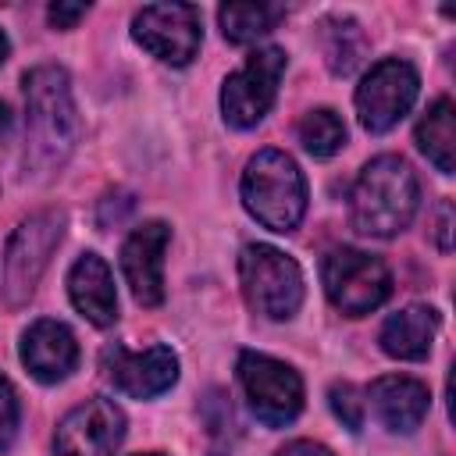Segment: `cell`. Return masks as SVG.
Returning <instances> with one entry per match:
<instances>
[{
  "mask_svg": "<svg viewBox=\"0 0 456 456\" xmlns=\"http://www.w3.org/2000/svg\"><path fill=\"white\" fill-rule=\"evenodd\" d=\"M78 132L82 125L68 71L57 64L32 68L25 75V167L32 175H53L64 167Z\"/></svg>",
  "mask_w": 456,
  "mask_h": 456,
  "instance_id": "6da1fadb",
  "label": "cell"
},
{
  "mask_svg": "<svg viewBox=\"0 0 456 456\" xmlns=\"http://www.w3.org/2000/svg\"><path fill=\"white\" fill-rule=\"evenodd\" d=\"M417 207H420L417 175L395 153H381L367 160L349 192V221L360 235L370 239H392L403 228H410Z\"/></svg>",
  "mask_w": 456,
  "mask_h": 456,
  "instance_id": "7a4b0ae2",
  "label": "cell"
},
{
  "mask_svg": "<svg viewBox=\"0 0 456 456\" xmlns=\"http://www.w3.org/2000/svg\"><path fill=\"white\" fill-rule=\"evenodd\" d=\"M239 192H242L246 214L278 235L299 228L306 214V178L299 164L285 150H274V146L256 150L246 160Z\"/></svg>",
  "mask_w": 456,
  "mask_h": 456,
  "instance_id": "3957f363",
  "label": "cell"
},
{
  "mask_svg": "<svg viewBox=\"0 0 456 456\" xmlns=\"http://www.w3.org/2000/svg\"><path fill=\"white\" fill-rule=\"evenodd\" d=\"M239 281L246 303L267 321H292L303 303L299 264L267 242H249L239 253Z\"/></svg>",
  "mask_w": 456,
  "mask_h": 456,
  "instance_id": "277c9868",
  "label": "cell"
},
{
  "mask_svg": "<svg viewBox=\"0 0 456 456\" xmlns=\"http://www.w3.org/2000/svg\"><path fill=\"white\" fill-rule=\"evenodd\" d=\"M321 285L328 303L346 314V317H363L378 310L392 296V271L385 260L353 249V246H335L321 260Z\"/></svg>",
  "mask_w": 456,
  "mask_h": 456,
  "instance_id": "5b68a950",
  "label": "cell"
},
{
  "mask_svg": "<svg viewBox=\"0 0 456 456\" xmlns=\"http://www.w3.org/2000/svg\"><path fill=\"white\" fill-rule=\"evenodd\" d=\"M285 64H289V57H285L281 46L253 50L242 61V68H235L221 86V118H224V125H232L239 132L256 128L278 100Z\"/></svg>",
  "mask_w": 456,
  "mask_h": 456,
  "instance_id": "8992f818",
  "label": "cell"
},
{
  "mask_svg": "<svg viewBox=\"0 0 456 456\" xmlns=\"http://www.w3.org/2000/svg\"><path fill=\"white\" fill-rule=\"evenodd\" d=\"M235 374H239L242 395H246V403H249V410L260 424L285 428L299 417V410H303V378L285 360L246 349L235 360Z\"/></svg>",
  "mask_w": 456,
  "mask_h": 456,
  "instance_id": "52a82bcc",
  "label": "cell"
},
{
  "mask_svg": "<svg viewBox=\"0 0 456 456\" xmlns=\"http://www.w3.org/2000/svg\"><path fill=\"white\" fill-rule=\"evenodd\" d=\"M61 235H64L61 210H39L14 228L7 253H4V296L11 306H21L32 299Z\"/></svg>",
  "mask_w": 456,
  "mask_h": 456,
  "instance_id": "ba28073f",
  "label": "cell"
},
{
  "mask_svg": "<svg viewBox=\"0 0 456 456\" xmlns=\"http://www.w3.org/2000/svg\"><path fill=\"white\" fill-rule=\"evenodd\" d=\"M417 93H420V75L410 61L385 57V61L370 64V71L360 78L356 96H353L360 125L374 135L395 128L417 103Z\"/></svg>",
  "mask_w": 456,
  "mask_h": 456,
  "instance_id": "9c48e42d",
  "label": "cell"
},
{
  "mask_svg": "<svg viewBox=\"0 0 456 456\" xmlns=\"http://www.w3.org/2000/svg\"><path fill=\"white\" fill-rule=\"evenodd\" d=\"M132 39L171 68L192 64L203 43L200 7L192 4H150L132 18Z\"/></svg>",
  "mask_w": 456,
  "mask_h": 456,
  "instance_id": "30bf717a",
  "label": "cell"
},
{
  "mask_svg": "<svg viewBox=\"0 0 456 456\" xmlns=\"http://www.w3.org/2000/svg\"><path fill=\"white\" fill-rule=\"evenodd\" d=\"M125 438V413L114 399L93 395L68 410L53 431V456H110Z\"/></svg>",
  "mask_w": 456,
  "mask_h": 456,
  "instance_id": "8fae6325",
  "label": "cell"
},
{
  "mask_svg": "<svg viewBox=\"0 0 456 456\" xmlns=\"http://www.w3.org/2000/svg\"><path fill=\"white\" fill-rule=\"evenodd\" d=\"M100 363L114 388L132 399H157L178 381V356L171 346H150L142 353H128L125 346H103Z\"/></svg>",
  "mask_w": 456,
  "mask_h": 456,
  "instance_id": "7c38bea8",
  "label": "cell"
},
{
  "mask_svg": "<svg viewBox=\"0 0 456 456\" xmlns=\"http://www.w3.org/2000/svg\"><path fill=\"white\" fill-rule=\"evenodd\" d=\"M171 242V228L164 221H142L121 246V274L142 306L164 303V253Z\"/></svg>",
  "mask_w": 456,
  "mask_h": 456,
  "instance_id": "4fadbf2b",
  "label": "cell"
},
{
  "mask_svg": "<svg viewBox=\"0 0 456 456\" xmlns=\"http://www.w3.org/2000/svg\"><path fill=\"white\" fill-rule=\"evenodd\" d=\"M18 356H21L25 370L36 381L57 385V381L71 378V370L78 367V342H75L68 324L53 321V317H43V321H32L21 331Z\"/></svg>",
  "mask_w": 456,
  "mask_h": 456,
  "instance_id": "5bb4252c",
  "label": "cell"
},
{
  "mask_svg": "<svg viewBox=\"0 0 456 456\" xmlns=\"http://www.w3.org/2000/svg\"><path fill=\"white\" fill-rule=\"evenodd\" d=\"M367 399H370V410L378 413V420L395 435L417 431L428 417V406H431L428 385L417 378H406V374L374 378L367 388Z\"/></svg>",
  "mask_w": 456,
  "mask_h": 456,
  "instance_id": "9a60e30c",
  "label": "cell"
},
{
  "mask_svg": "<svg viewBox=\"0 0 456 456\" xmlns=\"http://www.w3.org/2000/svg\"><path fill=\"white\" fill-rule=\"evenodd\" d=\"M68 296L71 306L96 328H110L118 321V292H114V274L100 253H82L75 256L68 271Z\"/></svg>",
  "mask_w": 456,
  "mask_h": 456,
  "instance_id": "2e32d148",
  "label": "cell"
},
{
  "mask_svg": "<svg viewBox=\"0 0 456 456\" xmlns=\"http://www.w3.org/2000/svg\"><path fill=\"white\" fill-rule=\"evenodd\" d=\"M435 335H438V310L413 303L381 324L378 342L392 360H424L431 353Z\"/></svg>",
  "mask_w": 456,
  "mask_h": 456,
  "instance_id": "e0dca14e",
  "label": "cell"
},
{
  "mask_svg": "<svg viewBox=\"0 0 456 456\" xmlns=\"http://www.w3.org/2000/svg\"><path fill=\"white\" fill-rule=\"evenodd\" d=\"M417 146L420 153L442 171V175H452L456 171V107L449 96H438L424 118L417 121Z\"/></svg>",
  "mask_w": 456,
  "mask_h": 456,
  "instance_id": "ac0fdd59",
  "label": "cell"
},
{
  "mask_svg": "<svg viewBox=\"0 0 456 456\" xmlns=\"http://www.w3.org/2000/svg\"><path fill=\"white\" fill-rule=\"evenodd\" d=\"M278 18H281V7H271V4H224V7H217L221 36L235 46L256 43L260 36H267L274 28Z\"/></svg>",
  "mask_w": 456,
  "mask_h": 456,
  "instance_id": "d6986e66",
  "label": "cell"
},
{
  "mask_svg": "<svg viewBox=\"0 0 456 456\" xmlns=\"http://www.w3.org/2000/svg\"><path fill=\"white\" fill-rule=\"evenodd\" d=\"M299 142L310 157L328 160L346 146V125L331 107H317L299 121Z\"/></svg>",
  "mask_w": 456,
  "mask_h": 456,
  "instance_id": "ffe728a7",
  "label": "cell"
},
{
  "mask_svg": "<svg viewBox=\"0 0 456 456\" xmlns=\"http://www.w3.org/2000/svg\"><path fill=\"white\" fill-rule=\"evenodd\" d=\"M324 53H328V68L335 75H349L360 61H363V32L353 18H331L324 21Z\"/></svg>",
  "mask_w": 456,
  "mask_h": 456,
  "instance_id": "44dd1931",
  "label": "cell"
},
{
  "mask_svg": "<svg viewBox=\"0 0 456 456\" xmlns=\"http://www.w3.org/2000/svg\"><path fill=\"white\" fill-rule=\"evenodd\" d=\"M328 403H331V413L342 420V428H346V431H353V435H356V431L363 428V417H367V399H363V392H360L356 385H349V381L331 385Z\"/></svg>",
  "mask_w": 456,
  "mask_h": 456,
  "instance_id": "7402d4cb",
  "label": "cell"
},
{
  "mask_svg": "<svg viewBox=\"0 0 456 456\" xmlns=\"http://www.w3.org/2000/svg\"><path fill=\"white\" fill-rule=\"evenodd\" d=\"M18 417H21L18 395H14L11 381L0 374V452L11 449V442H14V435H18Z\"/></svg>",
  "mask_w": 456,
  "mask_h": 456,
  "instance_id": "603a6c76",
  "label": "cell"
},
{
  "mask_svg": "<svg viewBox=\"0 0 456 456\" xmlns=\"http://www.w3.org/2000/svg\"><path fill=\"white\" fill-rule=\"evenodd\" d=\"M86 11H89V4H64V0H57V4L46 7V18H50L53 28H75L86 18Z\"/></svg>",
  "mask_w": 456,
  "mask_h": 456,
  "instance_id": "cb8c5ba5",
  "label": "cell"
},
{
  "mask_svg": "<svg viewBox=\"0 0 456 456\" xmlns=\"http://www.w3.org/2000/svg\"><path fill=\"white\" fill-rule=\"evenodd\" d=\"M431 235H435V246H438L442 253H449V249H452V203H449V200H442V203H438Z\"/></svg>",
  "mask_w": 456,
  "mask_h": 456,
  "instance_id": "d4e9b609",
  "label": "cell"
},
{
  "mask_svg": "<svg viewBox=\"0 0 456 456\" xmlns=\"http://www.w3.org/2000/svg\"><path fill=\"white\" fill-rule=\"evenodd\" d=\"M274 456H331V449L321 445V442H314V438H296L285 449H278Z\"/></svg>",
  "mask_w": 456,
  "mask_h": 456,
  "instance_id": "484cf974",
  "label": "cell"
},
{
  "mask_svg": "<svg viewBox=\"0 0 456 456\" xmlns=\"http://www.w3.org/2000/svg\"><path fill=\"white\" fill-rule=\"evenodd\" d=\"M7 57H11V39L4 36V28H0V68L7 64Z\"/></svg>",
  "mask_w": 456,
  "mask_h": 456,
  "instance_id": "4316f807",
  "label": "cell"
},
{
  "mask_svg": "<svg viewBox=\"0 0 456 456\" xmlns=\"http://www.w3.org/2000/svg\"><path fill=\"white\" fill-rule=\"evenodd\" d=\"M135 456H167V452H135Z\"/></svg>",
  "mask_w": 456,
  "mask_h": 456,
  "instance_id": "83f0119b",
  "label": "cell"
}]
</instances>
